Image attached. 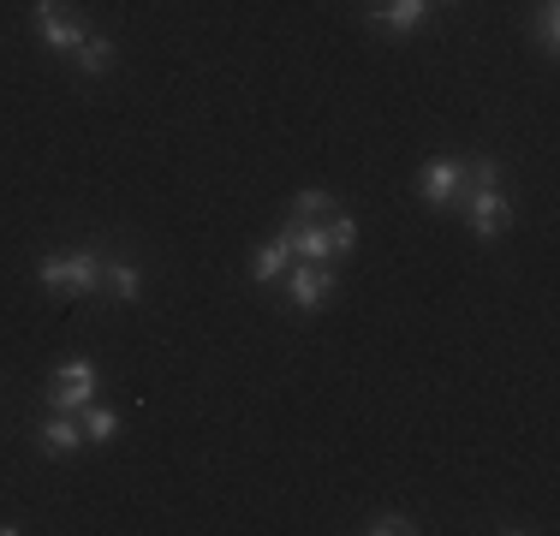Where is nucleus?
I'll use <instances>...</instances> for the list:
<instances>
[{
	"instance_id": "12",
	"label": "nucleus",
	"mask_w": 560,
	"mask_h": 536,
	"mask_svg": "<svg viewBox=\"0 0 560 536\" xmlns=\"http://www.w3.org/2000/svg\"><path fill=\"white\" fill-rule=\"evenodd\" d=\"M72 418H78V429H84V441H96V447H108V441L119 435V411L96 406V399H90L84 411H72Z\"/></svg>"
},
{
	"instance_id": "10",
	"label": "nucleus",
	"mask_w": 560,
	"mask_h": 536,
	"mask_svg": "<svg viewBox=\"0 0 560 536\" xmlns=\"http://www.w3.org/2000/svg\"><path fill=\"white\" fill-rule=\"evenodd\" d=\"M84 447V429H78L72 411H55V418L43 423V453H55V459H66V453Z\"/></svg>"
},
{
	"instance_id": "18",
	"label": "nucleus",
	"mask_w": 560,
	"mask_h": 536,
	"mask_svg": "<svg viewBox=\"0 0 560 536\" xmlns=\"http://www.w3.org/2000/svg\"><path fill=\"white\" fill-rule=\"evenodd\" d=\"M430 7H435V0H430Z\"/></svg>"
},
{
	"instance_id": "9",
	"label": "nucleus",
	"mask_w": 560,
	"mask_h": 536,
	"mask_svg": "<svg viewBox=\"0 0 560 536\" xmlns=\"http://www.w3.org/2000/svg\"><path fill=\"white\" fill-rule=\"evenodd\" d=\"M423 19H430V0H382L376 7V24L394 31V36H411Z\"/></svg>"
},
{
	"instance_id": "4",
	"label": "nucleus",
	"mask_w": 560,
	"mask_h": 536,
	"mask_svg": "<svg viewBox=\"0 0 560 536\" xmlns=\"http://www.w3.org/2000/svg\"><path fill=\"white\" fill-rule=\"evenodd\" d=\"M96 399V358H66V364L48 375V406L55 411H84Z\"/></svg>"
},
{
	"instance_id": "15",
	"label": "nucleus",
	"mask_w": 560,
	"mask_h": 536,
	"mask_svg": "<svg viewBox=\"0 0 560 536\" xmlns=\"http://www.w3.org/2000/svg\"><path fill=\"white\" fill-rule=\"evenodd\" d=\"M537 43L542 48H560V0H542V7H537Z\"/></svg>"
},
{
	"instance_id": "6",
	"label": "nucleus",
	"mask_w": 560,
	"mask_h": 536,
	"mask_svg": "<svg viewBox=\"0 0 560 536\" xmlns=\"http://www.w3.org/2000/svg\"><path fill=\"white\" fill-rule=\"evenodd\" d=\"M418 197H423L430 209L459 203V197H465V161H453V155L423 161V167H418Z\"/></svg>"
},
{
	"instance_id": "16",
	"label": "nucleus",
	"mask_w": 560,
	"mask_h": 536,
	"mask_svg": "<svg viewBox=\"0 0 560 536\" xmlns=\"http://www.w3.org/2000/svg\"><path fill=\"white\" fill-rule=\"evenodd\" d=\"M370 536H411L418 525H411L406 513H370V525H364Z\"/></svg>"
},
{
	"instance_id": "7",
	"label": "nucleus",
	"mask_w": 560,
	"mask_h": 536,
	"mask_svg": "<svg viewBox=\"0 0 560 536\" xmlns=\"http://www.w3.org/2000/svg\"><path fill=\"white\" fill-rule=\"evenodd\" d=\"M465 226H471L477 238H501L506 226H513V203H506L501 191H465Z\"/></svg>"
},
{
	"instance_id": "11",
	"label": "nucleus",
	"mask_w": 560,
	"mask_h": 536,
	"mask_svg": "<svg viewBox=\"0 0 560 536\" xmlns=\"http://www.w3.org/2000/svg\"><path fill=\"white\" fill-rule=\"evenodd\" d=\"M287 268H292V245H287V238H269V245L250 257V280H257V287H269V280L287 275Z\"/></svg>"
},
{
	"instance_id": "5",
	"label": "nucleus",
	"mask_w": 560,
	"mask_h": 536,
	"mask_svg": "<svg viewBox=\"0 0 560 536\" xmlns=\"http://www.w3.org/2000/svg\"><path fill=\"white\" fill-rule=\"evenodd\" d=\"M335 263H304L299 257V268H287V299L299 304V311H323L328 299H335Z\"/></svg>"
},
{
	"instance_id": "17",
	"label": "nucleus",
	"mask_w": 560,
	"mask_h": 536,
	"mask_svg": "<svg viewBox=\"0 0 560 536\" xmlns=\"http://www.w3.org/2000/svg\"><path fill=\"white\" fill-rule=\"evenodd\" d=\"M292 214H335V197H328V191H316V185H311V191H299V197H292Z\"/></svg>"
},
{
	"instance_id": "2",
	"label": "nucleus",
	"mask_w": 560,
	"mask_h": 536,
	"mask_svg": "<svg viewBox=\"0 0 560 536\" xmlns=\"http://www.w3.org/2000/svg\"><path fill=\"white\" fill-rule=\"evenodd\" d=\"M36 280H43L55 299H78V292H96L102 287V257H96V250H60V257L36 263Z\"/></svg>"
},
{
	"instance_id": "1",
	"label": "nucleus",
	"mask_w": 560,
	"mask_h": 536,
	"mask_svg": "<svg viewBox=\"0 0 560 536\" xmlns=\"http://www.w3.org/2000/svg\"><path fill=\"white\" fill-rule=\"evenodd\" d=\"M280 238H287L292 257H304V263H335L358 245V221L346 209H335V214H287Z\"/></svg>"
},
{
	"instance_id": "13",
	"label": "nucleus",
	"mask_w": 560,
	"mask_h": 536,
	"mask_svg": "<svg viewBox=\"0 0 560 536\" xmlns=\"http://www.w3.org/2000/svg\"><path fill=\"white\" fill-rule=\"evenodd\" d=\"M72 66H78L84 78L114 72V43H108V36H84V43H78V54H72Z\"/></svg>"
},
{
	"instance_id": "14",
	"label": "nucleus",
	"mask_w": 560,
	"mask_h": 536,
	"mask_svg": "<svg viewBox=\"0 0 560 536\" xmlns=\"http://www.w3.org/2000/svg\"><path fill=\"white\" fill-rule=\"evenodd\" d=\"M495 185H501V167L489 155L465 161V191H495Z\"/></svg>"
},
{
	"instance_id": "3",
	"label": "nucleus",
	"mask_w": 560,
	"mask_h": 536,
	"mask_svg": "<svg viewBox=\"0 0 560 536\" xmlns=\"http://www.w3.org/2000/svg\"><path fill=\"white\" fill-rule=\"evenodd\" d=\"M31 24H36V36H43V48H48V54H66V60H72L78 43L90 36L84 19H78L66 0H36V7H31Z\"/></svg>"
},
{
	"instance_id": "8",
	"label": "nucleus",
	"mask_w": 560,
	"mask_h": 536,
	"mask_svg": "<svg viewBox=\"0 0 560 536\" xmlns=\"http://www.w3.org/2000/svg\"><path fill=\"white\" fill-rule=\"evenodd\" d=\"M102 292H108L114 304H138L143 299V275H138V263H102Z\"/></svg>"
}]
</instances>
